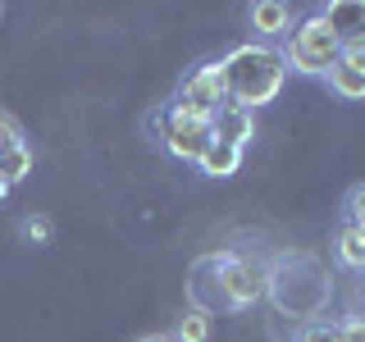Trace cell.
Here are the masks:
<instances>
[{
    "mask_svg": "<svg viewBox=\"0 0 365 342\" xmlns=\"http://www.w3.org/2000/svg\"><path fill=\"white\" fill-rule=\"evenodd\" d=\"M334 256H338L342 269H365V228L342 224L338 228V242H334Z\"/></svg>",
    "mask_w": 365,
    "mask_h": 342,
    "instance_id": "cell-10",
    "label": "cell"
},
{
    "mask_svg": "<svg viewBox=\"0 0 365 342\" xmlns=\"http://www.w3.org/2000/svg\"><path fill=\"white\" fill-rule=\"evenodd\" d=\"M28 174H32V146L28 142H23V146H9V151L0 155V178H5L9 187H19Z\"/></svg>",
    "mask_w": 365,
    "mask_h": 342,
    "instance_id": "cell-12",
    "label": "cell"
},
{
    "mask_svg": "<svg viewBox=\"0 0 365 342\" xmlns=\"http://www.w3.org/2000/svg\"><path fill=\"white\" fill-rule=\"evenodd\" d=\"M9 192H14V187H9V182H5V178H0V201H5V197H9Z\"/></svg>",
    "mask_w": 365,
    "mask_h": 342,
    "instance_id": "cell-19",
    "label": "cell"
},
{
    "mask_svg": "<svg viewBox=\"0 0 365 342\" xmlns=\"http://www.w3.org/2000/svg\"><path fill=\"white\" fill-rule=\"evenodd\" d=\"M224 73H220V60L215 64H201V68H192L187 78L178 83L174 91V100H169V110L182 114V119H197V123H210L215 119V110L224 105Z\"/></svg>",
    "mask_w": 365,
    "mask_h": 342,
    "instance_id": "cell-4",
    "label": "cell"
},
{
    "mask_svg": "<svg viewBox=\"0 0 365 342\" xmlns=\"http://www.w3.org/2000/svg\"><path fill=\"white\" fill-rule=\"evenodd\" d=\"M247 19H251V32L265 37V41L283 37V32L292 28V9L283 5V0H256V5L247 9Z\"/></svg>",
    "mask_w": 365,
    "mask_h": 342,
    "instance_id": "cell-7",
    "label": "cell"
},
{
    "mask_svg": "<svg viewBox=\"0 0 365 342\" xmlns=\"http://www.w3.org/2000/svg\"><path fill=\"white\" fill-rule=\"evenodd\" d=\"M220 73H224V96L233 105H242L256 114L260 105H269L274 96L288 83V64H283V51H274L265 41H247L237 51H228L220 60Z\"/></svg>",
    "mask_w": 365,
    "mask_h": 342,
    "instance_id": "cell-1",
    "label": "cell"
},
{
    "mask_svg": "<svg viewBox=\"0 0 365 342\" xmlns=\"http://www.w3.org/2000/svg\"><path fill=\"white\" fill-rule=\"evenodd\" d=\"M51 219H46V214H28V219L19 224V237H23V247H46L51 242Z\"/></svg>",
    "mask_w": 365,
    "mask_h": 342,
    "instance_id": "cell-13",
    "label": "cell"
},
{
    "mask_svg": "<svg viewBox=\"0 0 365 342\" xmlns=\"http://www.w3.org/2000/svg\"><path fill=\"white\" fill-rule=\"evenodd\" d=\"M205 142H210V123L182 119V114H174V110L160 114V146H165L174 160H182V165H197V155L205 151Z\"/></svg>",
    "mask_w": 365,
    "mask_h": 342,
    "instance_id": "cell-5",
    "label": "cell"
},
{
    "mask_svg": "<svg viewBox=\"0 0 365 342\" xmlns=\"http://www.w3.org/2000/svg\"><path fill=\"white\" fill-rule=\"evenodd\" d=\"M338 46H342L338 28L315 9V14H306L292 28L288 51H283V64L297 68V73H306V78H324V68L338 60Z\"/></svg>",
    "mask_w": 365,
    "mask_h": 342,
    "instance_id": "cell-2",
    "label": "cell"
},
{
    "mask_svg": "<svg viewBox=\"0 0 365 342\" xmlns=\"http://www.w3.org/2000/svg\"><path fill=\"white\" fill-rule=\"evenodd\" d=\"M174 342H210V311H201V306H192V311H182V319L174 324Z\"/></svg>",
    "mask_w": 365,
    "mask_h": 342,
    "instance_id": "cell-11",
    "label": "cell"
},
{
    "mask_svg": "<svg viewBox=\"0 0 365 342\" xmlns=\"http://www.w3.org/2000/svg\"><path fill=\"white\" fill-rule=\"evenodd\" d=\"M361 205H365V187H351V192H347V224H351V228H365V224H361V214H365Z\"/></svg>",
    "mask_w": 365,
    "mask_h": 342,
    "instance_id": "cell-17",
    "label": "cell"
},
{
    "mask_svg": "<svg viewBox=\"0 0 365 342\" xmlns=\"http://www.w3.org/2000/svg\"><path fill=\"white\" fill-rule=\"evenodd\" d=\"M334 342H365V319L361 315H347L334 324Z\"/></svg>",
    "mask_w": 365,
    "mask_h": 342,
    "instance_id": "cell-14",
    "label": "cell"
},
{
    "mask_svg": "<svg viewBox=\"0 0 365 342\" xmlns=\"http://www.w3.org/2000/svg\"><path fill=\"white\" fill-rule=\"evenodd\" d=\"M9 146H23V128L9 119V114H0V155H5Z\"/></svg>",
    "mask_w": 365,
    "mask_h": 342,
    "instance_id": "cell-16",
    "label": "cell"
},
{
    "mask_svg": "<svg viewBox=\"0 0 365 342\" xmlns=\"http://www.w3.org/2000/svg\"><path fill=\"white\" fill-rule=\"evenodd\" d=\"M215 274H220V301L228 311H247V306L265 301L269 292V265L260 256H215L210 260Z\"/></svg>",
    "mask_w": 365,
    "mask_h": 342,
    "instance_id": "cell-3",
    "label": "cell"
},
{
    "mask_svg": "<svg viewBox=\"0 0 365 342\" xmlns=\"http://www.w3.org/2000/svg\"><path fill=\"white\" fill-rule=\"evenodd\" d=\"M210 137L242 151L247 142H256V114L242 110V105H233V100H224V105L215 110V119H210Z\"/></svg>",
    "mask_w": 365,
    "mask_h": 342,
    "instance_id": "cell-6",
    "label": "cell"
},
{
    "mask_svg": "<svg viewBox=\"0 0 365 342\" xmlns=\"http://www.w3.org/2000/svg\"><path fill=\"white\" fill-rule=\"evenodd\" d=\"M133 342H174L169 333H142V338H133Z\"/></svg>",
    "mask_w": 365,
    "mask_h": 342,
    "instance_id": "cell-18",
    "label": "cell"
},
{
    "mask_svg": "<svg viewBox=\"0 0 365 342\" xmlns=\"http://www.w3.org/2000/svg\"><path fill=\"white\" fill-rule=\"evenodd\" d=\"M324 83H329V91H334L338 100H361L365 96V68L334 60V64L324 68Z\"/></svg>",
    "mask_w": 365,
    "mask_h": 342,
    "instance_id": "cell-9",
    "label": "cell"
},
{
    "mask_svg": "<svg viewBox=\"0 0 365 342\" xmlns=\"http://www.w3.org/2000/svg\"><path fill=\"white\" fill-rule=\"evenodd\" d=\"M197 169L205 178H233L237 169H242V151H237V146H224V142H205V151L197 155Z\"/></svg>",
    "mask_w": 365,
    "mask_h": 342,
    "instance_id": "cell-8",
    "label": "cell"
},
{
    "mask_svg": "<svg viewBox=\"0 0 365 342\" xmlns=\"http://www.w3.org/2000/svg\"><path fill=\"white\" fill-rule=\"evenodd\" d=\"M297 342H334V324H324V319H306V324L297 328Z\"/></svg>",
    "mask_w": 365,
    "mask_h": 342,
    "instance_id": "cell-15",
    "label": "cell"
}]
</instances>
